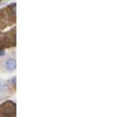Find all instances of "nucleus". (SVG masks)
I'll return each instance as SVG.
<instances>
[{"label": "nucleus", "mask_w": 133, "mask_h": 117, "mask_svg": "<svg viewBox=\"0 0 133 117\" xmlns=\"http://www.w3.org/2000/svg\"><path fill=\"white\" fill-rule=\"evenodd\" d=\"M4 69L7 72H12V71H15V69H17V60H15V58H8V59H6L4 63Z\"/></svg>", "instance_id": "obj_1"}, {"label": "nucleus", "mask_w": 133, "mask_h": 117, "mask_svg": "<svg viewBox=\"0 0 133 117\" xmlns=\"http://www.w3.org/2000/svg\"><path fill=\"white\" fill-rule=\"evenodd\" d=\"M5 54H6V51H5L4 50H0V57L5 56Z\"/></svg>", "instance_id": "obj_2"}, {"label": "nucleus", "mask_w": 133, "mask_h": 117, "mask_svg": "<svg viewBox=\"0 0 133 117\" xmlns=\"http://www.w3.org/2000/svg\"><path fill=\"white\" fill-rule=\"evenodd\" d=\"M2 92V85H0V92Z\"/></svg>", "instance_id": "obj_3"}]
</instances>
